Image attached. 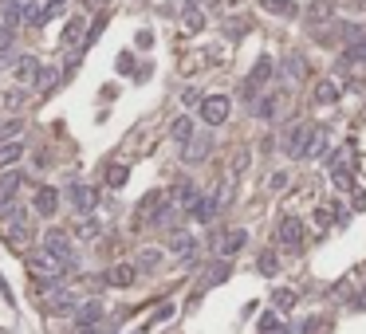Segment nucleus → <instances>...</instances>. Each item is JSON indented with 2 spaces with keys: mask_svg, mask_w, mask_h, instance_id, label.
<instances>
[{
  "mask_svg": "<svg viewBox=\"0 0 366 334\" xmlns=\"http://www.w3.org/2000/svg\"><path fill=\"white\" fill-rule=\"evenodd\" d=\"M0 224H4V240L16 244V248H24L28 240H32V221H28V213L20 205H9L4 208V216H0Z\"/></svg>",
  "mask_w": 366,
  "mask_h": 334,
  "instance_id": "nucleus-1",
  "label": "nucleus"
},
{
  "mask_svg": "<svg viewBox=\"0 0 366 334\" xmlns=\"http://www.w3.org/2000/svg\"><path fill=\"white\" fill-rule=\"evenodd\" d=\"M28 272H32L36 279H43V287H48V283H60V275L68 272V267L40 248V252H28Z\"/></svg>",
  "mask_w": 366,
  "mask_h": 334,
  "instance_id": "nucleus-2",
  "label": "nucleus"
},
{
  "mask_svg": "<svg viewBox=\"0 0 366 334\" xmlns=\"http://www.w3.org/2000/svg\"><path fill=\"white\" fill-rule=\"evenodd\" d=\"M40 303L48 315H75V291H68V287H60V283H48L40 291Z\"/></svg>",
  "mask_w": 366,
  "mask_h": 334,
  "instance_id": "nucleus-3",
  "label": "nucleus"
},
{
  "mask_svg": "<svg viewBox=\"0 0 366 334\" xmlns=\"http://www.w3.org/2000/svg\"><path fill=\"white\" fill-rule=\"evenodd\" d=\"M197 106H201V122H205V126H225V118L232 114V99H229V94H205Z\"/></svg>",
  "mask_w": 366,
  "mask_h": 334,
  "instance_id": "nucleus-4",
  "label": "nucleus"
},
{
  "mask_svg": "<svg viewBox=\"0 0 366 334\" xmlns=\"http://www.w3.org/2000/svg\"><path fill=\"white\" fill-rule=\"evenodd\" d=\"M43 252H48V256H55L63 267L75 264V248H71V236H68V232H60V228H48V232H43Z\"/></svg>",
  "mask_w": 366,
  "mask_h": 334,
  "instance_id": "nucleus-5",
  "label": "nucleus"
},
{
  "mask_svg": "<svg viewBox=\"0 0 366 334\" xmlns=\"http://www.w3.org/2000/svg\"><path fill=\"white\" fill-rule=\"evenodd\" d=\"M276 244L288 248V252L303 248V221H299V216H280V224H276Z\"/></svg>",
  "mask_w": 366,
  "mask_h": 334,
  "instance_id": "nucleus-6",
  "label": "nucleus"
},
{
  "mask_svg": "<svg viewBox=\"0 0 366 334\" xmlns=\"http://www.w3.org/2000/svg\"><path fill=\"white\" fill-rule=\"evenodd\" d=\"M307 134H311V122H291V126L284 130V154H288V157H299V154H303Z\"/></svg>",
  "mask_w": 366,
  "mask_h": 334,
  "instance_id": "nucleus-7",
  "label": "nucleus"
},
{
  "mask_svg": "<svg viewBox=\"0 0 366 334\" xmlns=\"http://www.w3.org/2000/svg\"><path fill=\"white\" fill-rule=\"evenodd\" d=\"M71 208H75V213H91L95 205H99V189L95 185H71Z\"/></svg>",
  "mask_w": 366,
  "mask_h": 334,
  "instance_id": "nucleus-8",
  "label": "nucleus"
},
{
  "mask_svg": "<svg viewBox=\"0 0 366 334\" xmlns=\"http://www.w3.org/2000/svg\"><path fill=\"white\" fill-rule=\"evenodd\" d=\"M166 201L170 197H166L162 189H150V193L142 197V205H138V224H154V216H158V208H162Z\"/></svg>",
  "mask_w": 366,
  "mask_h": 334,
  "instance_id": "nucleus-9",
  "label": "nucleus"
},
{
  "mask_svg": "<svg viewBox=\"0 0 366 334\" xmlns=\"http://www.w3.org/2000/svg\"><path fill=\"white\" fill-rule=\"evenodd\" d=\"M248 244V232L244 228H232V232H225L221 240H217V252H221V260H232L240 248Z\"/></svg>",
  "mask_w": 366,
  "mask_h": 334,
  "instance_id": "nucleus-10",
  "label": "nucleus"
},
{
  "mask_svg": "<svg viewBox=\"0 0 366 334\" xmlns=\"http://www.w3.org/2000/svg\"><path fill=\"white\" fill-rule=\"evenodd\" d=\"M20 185H24V177H20L16 169H4V173H0V205H4V208H9L12 201H16Z\"/></svg>",
  "mask_w": 366,
  "mask_h": 334,
  "instance_id": "nucleus-11",
  "label": "nucleus"
},
{
  "mask_svg": "<svg viewBox=\"0 0 366 334\" xmlns=\"http://www.w3.org/2000/svg\"><path fill=\"white\" fill-rule=\"evenodd\" d=\"M36 213L40 216H55V208H60V193H55V189L51 185H43V189H36Z\"/></svg>",
  "mask_w": 366,
  "mask_h": 334,
  "instance_id": "nucleus-12",
  "label": "nucleus"
},
{
  "mask_svg": "<svg viewBox=\"0 0 366 334\" xmlns=\"http://www.w3.org/2000/svg\"><path fill=\"white\" fill-rule=\"evenodd\" d=\"M170 252H173V256H181V260H193V252H197V240L189 236V232L173 228V232H170Z\"/></svg>",
  "mask_w": 366,
  "mask_h": 334,
  "instance_id": "nucleus-13",
  "label": "nucleus"
},
{
  "mask_svg": "<svg viewBox=\"0 0 366 334\" xmlns=\"http://www.w3.org/2000/svg\"><path fill=\"white\" fill-rule=\"evenodd\" d=\"M75 323L79 330H87V326H99L102 323V303H83V307H75Z\"/></svg>",
  "mask_w": 366,
  "mask_h": 334,
  "instance_id": "nucleus-14",
  "label": "nucleus"
},
{
  "mask_svg": "<svg viewBox=\"0 0 366 334\" xmlns=\"http://www.w3.org/2000/svg\"><path fill=\"white\" fill-rule=\"evenodd\" d=\"M20 157H24V142H20V138H12V142H0V173L12 169Z\"/></svg>",
  "mask_w": 366,
  "mask_h": 334,
  "instance_id": "nucleus-15",
  "label": "nucleus"
},
{
  "mask_svg": "<svg viewBox=\"0 0 366 334\" xmlns=\"http://www.w3.org/2000/svg\"><path fill=\"white\" fill-rule=\"evenodd\" d=\"M331 16H335V0H316V4L307 9V24L311 28H323Z\"/></svg>",
  "mask_w": 366,
  "mask_h": 334,
  "instance_id": "nucleus-16",
  "label": "nucleus"
},
{
  "mask_svg": "<svg viewBox=\"0 0 366 334\" xmlns=\"http://www.w3.org/2000/svg\"><path fill=\"white\" fill-rule=\"evenodd\" d=\"M134 279H138V267L134 264H114L111 272H107V283H111V287H130Z\"/></svg>",
  "mask_w": 366,
  "mask_h": 334,
  "instance_id": "nucleus-17",
  "label": "nucleus"
},
{
  "mask_svg": "<svg viewBox=\"0 0 366 334\" xmlns=\"http://www.w3.org/2000/svg\"><path fill=\"white\" fill-rule=\"evenodd\" d=\"M323 146H327V134H323V126H311V134H307V142H303V162H311V157H319L323 154Z\"/></svg>",
  "mask_w": 366,
  "mask_h": 334,
  "instance_id": "nucleus-18",
  "label": "nucleus"
},
{
  "mask_svg": "<svg viewBox=\"0 0 366 334\" xmlns=\"http://www.w3.org/2000/svg\"><path fill=\"white\" fill-rule=\"evenodd\" d=\"M217 208H221V205H217L213 197H197L193 205H189V216H193V221H201V224H209L217 216Z\"/></svg>",
  "mask_w": 366,
  "mask_h": 334,
  "instance_id": "nucleus-19",
  "label": "nucleus"
},
{
  "mask_svg": "<svg viewBox=\"0 0 366 334\" xmlns=\"http://www.w3.org/2000/svg\"><path fill=\"white\" fill-rule=\"evenodd\" d=\"M260 4H264V12L284 16V20H296V16H299V4H296V0H260Z\"/></svg>",
  "mask_w": 366,
  "mask_h": 334,
  "instance_id": "nucleus-20",
  "label": "nucleus"
},
{
  "mask_svg": "<svg viewBox=\"0 0 366 334\" xmlns=\"http://www.w3.org/2000/svg\"><path fill=\"white\" fill-rule=\"evenodd\" d=\"M16 79H20V83H36V79H40V60H36V55H20Z\"/></svg>",
  "mask_w": 366,
  "mask_h": 334,
  "instance_id": "nucleus-21",
  "label": "nucleus"
},
{
  "mask_svg": "<svg viewBox=\"0 0 366 334\" xmlns=\"http://www.w3.org/2000/svg\"><path fill=\"white\" fill-rule=\"evenodd\" d=\"M339 103V83L335 79H323V83L316 87V106H335Z\"/></svg>",
  "mask_w": 366,
  "mask_h": 334,
  "instance_id": "nucleus-22",
  "label": "nucleus"
},
{
  "mask_svg": "<svg viewBox=\"0 0 366 334\" xmlns=\"http://www.w3.org/2000/svg\"><path fill=\"white\" fill-rule=\"evenodd\" d=\"M75 236H79V240H99V236H102V221H91V216L75 221Z\"/></svg>",
  "mask_w": 366,
  "mask_h": 334,
  "instance_id": "nucleus-23",
  "label": "nucleus"
},
{
  "mask_svg": "<svg viewBox=\"0 0 366 334\" xmlns=\"http://www.w3.org/2000/svg\"><path fill=\"white\" fill-rule=\"evenodd\" d=\"M87 40V24L83 20H68V32H63V48H75V43H83Z\"/></svg>",
  "mask_w": 366,
  "mask_h": 334,
  "instance_id": "nucleus-24",
  "label": "nucleus"
},
{
  "mask_svg": "<svg viewBox=\"0 0 366 334\" xmlns=\"http://www.w3.org/2000/svg\"><path fill=\"white\" fill-rule=\"evenodd\" d=\"M20 20H24V0H4V28L16 32Z\"/></svg>",
  "mask_w": 366,
  "mask_h": 334,
  "instance_id": "nucleus-25",
  "label": "nucleus"
},
{
  "mask_svg": "<svg viewBox=\"0 0 366 334\" xmlns=\"http://www.w3.org/2000/svg\"><path fill=\"white\" fill-rule=\"evenodd\" d=\"M276 106H280V99H276V94H264V99L252 103V114L256 118H276Z\"/></svg>",
  "mask_w": 366,
  "mask_h": 334,
  "instance_id": "nucleus-26",
  "label": "nucleus"
},
{
  "mask_svg": "<svg viewBox=\"0 0 366 334\" xmlns=\"http://www.w3.org/2000/svg\"><path fill=\"white\" fill-rule=\"evenodd\" d=\"M229 260H217V264H209V272H205V287H213V283H225L229 279Z\"/></svg>",
  "mask_w": 366,
  "mask_h": 334,
  "instance_id": "nucleus-27",
  "label": "nucleus"
},
{
  "mask_svg": "<svg viewBox=\"0 0 366 334\" xmlns=\"http://www.w3.org/2000/svg\"><path fill=\"white\" fill-rule=\"evenodd\" d=\"M197 197H201V193H197V185H189V181H181V185L173 189V208H178V205H185V208H189Z\"/></svg>",
  "mask_w": 366,
  "mask_h": 334,
  "instance_id": "nucleus-28",
  "label": "nucleus"
},
{
  "mask_svg": "<svg viewBox=\"0 0 366 334\" xmlns=\"http://www.w3.org/2000/svg\"><path fill=\"white\" fill-rule=\"evenodd\" d=\"M170 134H173V142H181V146H189V142H193V122H189V118H173Z\"/></svg>",
  "mask_w": 366,
  "mask_h": 334,
  "instance_id": "nucleus-29",
  "label": "nucleus"
},
{
  "mask_svg": "<svg viewBox=\"0 0 366 334\" xmlns=\"http://www.w3.org/2000/svg\"><path fill=\"white\" fill-rule=\"evenodd\" d=\"M205 154H209V138H201V142H189V146H185V162H189V165L205 162Z\"/></svg>",
  "mask_w": 366,
  "mask_h": 334,
  "instance_id": "nucleus-30",
  "label": "nucleus"
},
{
  "mask_svg": "<svg viewBox=\"0 0 366 334\" xmlns=\"http://www.w3.org/2000/svg\"><path fill=\"white\" fill-rule=\"evenodd\" d=\"M60 71H55V67H40V79H36V87H40V91L43 94H51V87H55V83H60Z\"/></svg>",
  "mask_w": 366,
  "mask_h": 334,
  "instance_id": "nucleus-31",
  "label": "nucleus"
},
{
  "mask_svg": "<svg viewBox=\"0 0 366 334\" xmlns=\"http://www.w3.org/2000/svg\"><path fill=\"white\" fill-rule=\"evenodd\" d=\"M127 177H130L127 165H107V185H111V189H122V185H127Z\"/></svg>",
  "mask_w": 366,
  "mask_h": 334,
  "instance_id": "nucleus-32",
  "label": "nucleus"
},
{
  "mask_svg": "<svg viewBox=\"0 0 366 334\" xmlns=\"http://www.w3.org/2000/svg\"><path fill=\"white\" fill-rule=\"evenodd\" d=\"M158 264H162V248H142V256H138V267H142V272H154Z\"/></svg>",
  "mask_w": 366,
  "mask_h": 334,
  "instance_id": "nucleus-33",
  "label": "nucleus"
},
{
  "mask_svg": "<svg viewBox=\"0 0 366 334\" xmlns=\"http://www.w3.org/2000/svg\"><path fill=\"white\" fill-rule=\"evenodd\" d=\"M24 20H28V28H43V24H48V20H51V16H48V9H43V4H32Z\"/></svg>",
  "mask_w": 366,
  "mask_h": 334,
  "instance_id": "nucleus-34",
  "label": "nucleus"
},
{
  "mask_svg": "<svg viewBox=\"0 0 366 334\" xmlns=\"http://www.w3.org/2000/svg\"><path fill=\"white\" fill-rule=\"evenodd\" d=\"M256 267H260V275H276L280 272V260H276V252H264V256L256 260Z\"/></svg>",
  "mask_w": 366,
  "mask_h": 334,
  "instance_id": "nucleus-35",
  "label": "nucleus"
},
{
  "mask_svg": "<svg viewBox=\"0 0 366 334\" xmlns=\"http://www.w3.org/2000/svg\"><path fill=\"white\" fill-rule=\"evenodd\" d=\"M20 130H24V122H20V118H4V122H0V138H4V142L20 138Z\"/></svg>",
  "mask_w": 366,
  "mask_h": 334,
  "instance_id": "nucleus-36",
  "label": "nucleus"
},
{
  "mask_svg": "<svg viewBox=\"0 0 366 334\" xmlns=\"http://www.w3.org/2000/svg\"><path fill=\"white\" fill-rule=\"evenodd\" d=\"M185 28H189V32H201V28H205V12L201 9H185Z\"/></svg>",
  "mask_w": 366,
  "mask_h": 334,
  "instance_id": "nucleus-37",
  "label": "nucleus"
},
{
  "mask_svg": "<svg viewBox=\"0 0 366 334\" xmlns=\"http://www.w3.org/2000/svg\"><path fill=\"white\" fill-rule=\"evenodd\" d=\"M272 303H276V311H291V303H296V291H288V287H284V291L272 295Z\"/></svg>",
  "mask_w": 366,
  "mask_h": 334,
  "instance_id": "nucleus-38",
  "label": "nucleus"
},
{
  "mask_svg": "<svg viewBox=\"0 0 366 334\" xmlns=\"http://www.w3.org/2000/svg\"><path fill=\"white\" fill-rule=\"evenodd\" d=\"M12 43H16V32L0 24V55H4V52H12Z\"/></svg>",
  "mask_w": 366,
  "mask_h": 334,
  "instance_id": "nucleus-39",
  "label": "nucleus"
},
{
  "mask_svg": "<svg viewBox=\"0 0 366 334\" xmlns=\"http://www.w3.org/2000/svg\"><path fill=\"white\" fill-rule=\"evenodd\" d=\"M288 75H291V79L303 75V60H299V55H291V60H288Z\"/></svg>",
  "mask_w": 366,
  "mask_h": 334,
  "instance_id": "nucleus-40",
  "label": "nucleus"
},
{
  "mask_svg": "<svg viewBox=\"0 0 366 334\" xmlns=\"http://www.w3.org/2000/svg\"><path fill=\"white\" fill-rule=\"evenodd\" d=\"M181 103H185V106L201 103V91H193V87H185V94H181Z\"/></svg>",
  "mask_w": 366,
  "mask_h": 334,
  "instance_id": "nucleus-41",
  "label": "nucleus"
},
{
  "mask_svg": "<svg viewBox=\"0 0 366 334\" xmlns=\"http://www.w3.org/2000/svg\"><path fill=\"white\" fill-rule=\"evenodd\" d=\"M63 4H68V0H48L43 9H48V16H55V12H63Z\"/></svg>",
  "mask_w": 366,
  "mask_h": 334,
  "instance_id": "nucleus-42",
  "label": "nucleus"
},
{
  "mask_svg": "<svg viewBox=\"0 0 366 334\" xmlns=\"http://www.w3.org/2000/svg\"><path fill=\"white\" fill-rule=\"evenodd\" d=\"M119 71H122V75H130V71H134V63H130V55H119Z\"/></svg>",
  "mask_w": 366,
  "mask_h": 334,
  "instance_id": "nucleus-43",
  "label": "nucleus"
},
{
  "mask_svg": "<svg viewBox=\"0 0 366 334\" xmlns=\"http://www.w3.org/2000/svg\"><path fill=\"white\" fill-rule=\"evenodd\" d=\"M284 185H288V173H276V177H272V189H276V193H280Z\"/></svg>",
  "mask_w": 366,
  "mask_h": 334,
  "instance_id": "nucleus-44",
  "label": "nucleus"
},
{
  "mask_svg": "<svg viewBox=\"0 0 366 334\" xmlns=\"http://www.w3.org/2000/svg\"><path fill=\"white\" fill-rule=\"evenodd\" d=\"M79 334H107L102 326H87V330H79Z\"/></svg>",
  "mask_w": 366,
  "mask_h": 334,
  "instance_id": "nucleus-45",
  "label": "nucleus"
},
{
  "mask_svg": "<svg viewBox=\"0 0 366 334\" xmlns=\"http://www.w3.org/2000/svg\"><path fill=\"white\" fill-rule=\"evenodd\" d=\"M205 0H185V9H201Z\"/></svg>",
  "mask_w": 366,
  "mask_h": 334,
  "instance_id": "nucleus-46",
  "label": "nucleus"
},
{
  "mask_svg": "<svg viewBox=\"0 0 366 334\" xmlns=\"http://www.w3.org/2000/svg\"><path fill=\"white\" fill-rule=\"evenodd\" d=\"M87 9H102V0H87Z\"/></svg>",
  "mask_w": 366,
  "mask_h": 334,
  "instance_id": "nucleus-47",
  "label": "nucleus"
}]
</instances>
